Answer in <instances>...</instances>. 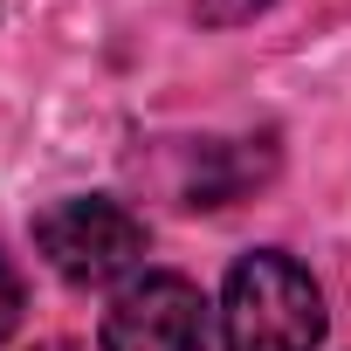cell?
<instances>
[{"instance_id":"obj_5","label":"cell","mask_w":351,"mask_h":351,"mask_svg":"<svg viewBox=\"0 0 351 351\" xmlns=\"http://www.w3.org/2000/svg\"><path fill=\"white\" fill-rule=\"evenodd\" d=\"M14 324H21V276L0 262V344L14 337Z\"/></svg>"},{"instance_id":"obj_2","label":"cell","mask_w":351,"mask_h":351,"mask_svg":"<svg viewBox=\"0 0 351 351\" xmlns=\"http://www.w3.org/2000/svg\"><path fill=\"white\" fill-rule=\"evenodd\" d=\"M35 248H42V262L62 282L104 289V282H117V276H131L145 262V221L124 200L69 193V200H56V207L35 214Z\"/></svg>"},{"instance_id":"obj_4","label":"cell","mask_w":351,"mask_h":351,"mask_svg":"<svg viewBox=\"0 0 351 351\" xmlns=\"http://www.w3.org/2000/svg\"><path fill=\"white\" fill-rule=\"evenodd\" d=\"M269 8V0H193V14L207 21V28H234V21H255Z\"/></svg>"},{"instance_id":"obj_6","label":"cell","mask_w":351,"mask_h":351,"mask_svg":"<svg viewBox=\"0 0 351 351\" xmlns=\"http://www.w3.org/2000/svg\"><path fill=\"white\" fill-rule=\"evenodd\" d=\"M35 351H83V344H69V337H49V344H35Z\"/></svg>"},{"instance_id":"obj_3","label":"cell","mask_w":351,"mask_h":351,"mask_svg":"<svg viewBox=\"0 0 351 351\" xmlns=\"http://www.w3.org/2000/svg\"><path fill=\"white\" fill-rule=\"evenodd\" d=\"M200 344H207V303L172 269L131 276L104 310V351H200Z\"/></svg>"},{"instance_id":"obj_1","label":"cell","mask_w":351,"mask_h":351,"mask_svg":"<svg viewBox=\"0 0 351 351\" xmlns=\"http://www.w3.org/2000/svg\"><path fill=\"white\" fill-rule=\"evenodd\" d=\"M221 337L228 351H317L324 344V296L303 262L282 248H255L228 269L221 296Z\"/></svg>"}]
</instances>
